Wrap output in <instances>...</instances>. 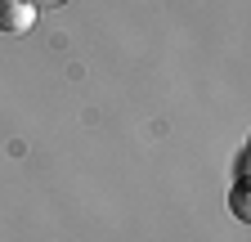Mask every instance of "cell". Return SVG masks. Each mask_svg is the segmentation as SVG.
I'll return each mask as SVG.
<instances>
[{
  "mask_svg": "<svg viewBox=\"0 0 251 242\" xmlns=\"http://www.w3.org/2000/svg\"><path fill=\"white\" fill-rule=\"evenodd\" d=\"M27 27H36V5H27V0H0V32L23 36Z\"/></svg>",
  "mask_w": 251,
  "mask_h": 242,
  "instance_id": "6da1fadb",
  "label": "cell"
},
{
  "mask_svg": "<svg viewBox=\"0 0 251 242\" xmlns=\"http://www.w3.org/2000/svg\"><path fill=\"white\" fill-rule=\"evenodd\" d=\"M233 216H238V220H251V206H247V184H242V179L233 184Z\"/></svg>",
  "mask_w": 251,
  "mask_h": 242,
  "instance_id": "7a4b0ae2",
  "label": "cell"
},
{
  "mask_svg": "<svg viewBox=\"0 0 251 242\" xmlns=\"http://www.w3.org/2000/svg\"><path fill=\"white\" fill-rule=\"evenodd\" d=\"M27 5H63V0H27Z\"/></svg>",
  "mask_w": 251,
  "mask_h": 242,
  "instance_id": "3957f363",
  "label": "cell"
}]
</instances>
